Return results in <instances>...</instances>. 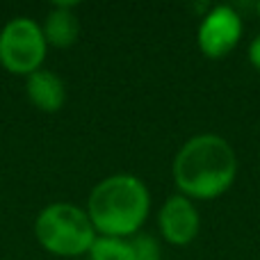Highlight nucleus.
Returning a JSON list of instances; mask_svg holds the SVG:
<instances>
[{"instance_id":"9d476101","label":"nucleus","mask_w":260,"mask_h":260,"mask_svg":"<svg viewBox=\"0 0 260 260\" xmlns=\"http://www.w3.org/2000/svg\"><path fill=\"white\" fill-rule=\"evenodd\" d=\"M130 244H133L135 260H162L160 244H157V240L153 235L137 233V235H133Z\"/></svg>"},{"instance_id":"39448f33","label":"nucleus","mask_w":260,"mask_h":260,"mask_svg":"<svg viewBox=\"0 0 260 260\" xmlns=\"http://www.w3.org/2000/svg\"><path fill=\"white\" fill-rule=\"evenodd\" d=\"M240 37H242V18L229 5L212 7L201 21L197 32L199 48L210 59L226 57L238 46Z\"/></svg>"},{"instance_id":"f8f14e48","label":"nucleus","mask_w":260,"mask_h":260,"mask_svg":"<svg viewBox=\"0 0 260 260\" xmlns=\"http://www.w3.org/2000/svg\"><path fill=\"white\" fill-rule=\"evenodd\" d=\"M258 16H260V3H258Z\"/></svg>"},{"instance_id":"1a4fd4ad","label":"nucleus","mask_w":260,"mask_h":260,"mask_svg":"<svg viewBox=\"0 0 260 260\" xmlns=\"http://www.w3.org/2000/svg\"><path fill=\"white\" fill-rule=\"evenodd\" d=\"M89 260H135L133 244L123 238H101L94 240L89 249Z\"/></svg>"},{"instance_id":"9b49d317","label":"nucleus","mask_w":260,"mask_h":260,"mask_svg":"<svg viewBox=\"0 0 260 260\" xmlns=\"http://www.w3.org/2000/svg\"><path fill=\"white\" fill-rule=\"evenodd\" d=\"M249 62L256 71H260V35L249 44Z\"/></svg>"},{"instance_id":"423d86ee","label":"nucleus","mask_w":260,"mask_h":260,"mask_svg":"<svg viewBox=\"0 0 260 260\" xmlns=\"http://www.w3.org/2000/svg\"><path fill=\"white\" fill-rule=\"evenodd\" d=\"M157 226H160L162 238L169 244L185 247V244H189L199 235L201 219H199V210L192 203V199L183 197V194H176V197L167 199L165 206L160 208Z\"/></svg>"},{"instance_id":"7ed1b4c3","label":"nucleus","mask_w":260,"mask_h":260,"mask_svg":"<svg viewBox=\"0 0 260 260\" xmlns=\"http://www.w3.org/2000/svg\"><path fill=\"white\" fill-rule=\"evenodd\" d=\"M37 242L55 256H82L89 253L96 231L87 210L73 203H50L35 221Z\"/></svg>"},{"instance_id":"6e6552de","label":"nucleus","mask_w":260,"mask_h":260,"mask_svg":"<svg viewBox=\"0 0 260 260\" xmlns=\"http://www.w3.org/2000/svg\"><path fill=\"white\" fill-rule=\"evenodd\" d=\"M73 7H76L73 3H55L50 7L48 16L44 21V27H41L46 44L55 46V48H69L78 41L80 23H78Z\"/></svg>"},{"instance_id":"20e7f679","label":"nucleus","mask_w":260,"mask_h":260,"mask_svg":"<svg viewBox=\"0 0 260 260\" xmlns=\"http://www.w3.org/2000/svg\"><path fill=\"white\" fill-rule=\"evenodd\" d=\"M46 37L37 21L16 16L0 32V64L9 73L30 76L39 71L46 57Z\"/></svg>"},{"instance_id":"0eeeda50","label":"nucleus","mask_w":260,"mask_h":260,"mask_svg":"<svg viewBox=\"0 0 260 260\" xmlns=\"http://www.w3.org/2000/svg\"><path fill=\"white\" fill-rule=\"evenodd\" d=\"M25 91L30 103L46 114L62 110L64 101H67V87H64L62 78L55 76L48 69H39V71L30 73L25 82Z\"/></svg>"},{"instance_id":"f257e3e1","label":"nucleus","mask_w":260,"mask_h":260,"mask_svg":"<svg viewBox=\"0 0 260 260\" xmlns=\"http://www.w3.org/2000/svg\"><path fill=\"white\" fill-rule=\"evenodd\" d=\"M174 180L187 199H217L235 183L238 157L219 135H197L174 157Z\"/></svg>"},{"instance_id":"f03ea898","label":"nucleus","mask_w":260,"mask_h":260,"mask_svg":"<svg viewBox=\"0 0 260 260\" xmlns=\"http://www.w3.org/2000/svg\"><path fill=\"white\" fill-rule=\"evenodd\" d=\"M151 210L148 187L130 174H114L103 178L89 194L87 215L94 231L105 238L137 235Z\"/></svg>"}]
</instances>
